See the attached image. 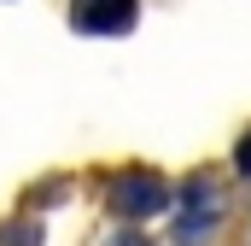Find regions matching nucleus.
<instances>
[{
  "instance_id": "nucleus-1",
  "label": "nucleus",
  "mask_w": 251,
  "mask_h": 246,
  "mask_svg": "<svg viewBox=\"0 0 251 246\" xmlns=\"http://www.w3.org/2000/svg\"><path fill=\"white\" fill-rule=\"evenodd\" d=\"M164 205H170V182L158 170H123L111 182V217H123V223H146Z\"/></svg>"
},
{
  "instance_id": "nucleus-2",
  "label": "nucleus",
  "mask_w": 251,
  "mask_h": 246,
  "mask_svg": "<svg viewBox=\"0 0 251 246\" xmlns=\"http://www.w3.org/2000/svg\"><path fill=\"white\" fill-rule=\"evenodd\" d=\"M216 223H222V211H216L210 182H193L187 199H181V217H176V241H181V246H199V241L216 235Z\"/></svg>"
},
{
  "instance_id": "nucleus-4",
  "label": "nucleus",
  "mask_w": 251,
  "mask_h": 246,
  "mask_svg": "<svg viewBox=\"0 0 251 246\" xmlns=\"http://www.w3.org/2000/svg\"><path fill=\"white\" fill-rule=\"evenodd\" d=\"M234 170H240V176H251V135L234 147Z\"/></svg>"
},
{
  "instance_id": "nucleus-3",
  "label": "nucleus",
  "mask_w": 251,
  "mask_h": 246,
  "mask_svg": "<svg viewBox=\"0 0 251 246\" xmlns=\"http://www.w3.org/2000/svg\"><path fill=\"white\" fill-rule=\"evenodd\" d=\"M134 24V0H76V30L88 35H123Z\"/></svg>"
},
{
  "instance_id": "nucleus-5",
  "label": "nucleus",
  "mask_w": 251,
  "mask_h": 246,
  "mask_svg": "<svg viewBox=\"0 0 251 246\" xmlns=\"http://www.w3.org/2000/svg\"><path fill=\"white\" fill-rule=\"evenodd\" d=\"M111 246H152V241H146L140 229H123V235H117V241H111Z\"/></svg>"
}]
</instances>
